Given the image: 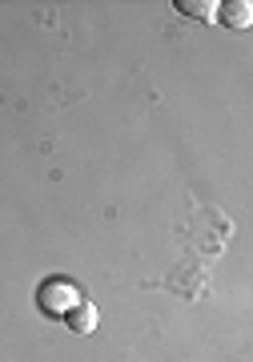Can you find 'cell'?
<instances>
[{
  "mask_svg": "<svg viewBox=\"0 0 253 362\" xmlns=\"http://www.w3.org/2000/svg\"><path fill=\"white\" fill-rule=\"evenodd\" d=\"M173 8H177L181 16H193V21H217V8H221V4H217V0H177Z\"/></svg>",
  "mask_w": 253,
  "mask_h": 362,
  "instance_id": "cell-3",
  "label": "cell"
},
{
  "mask_svg": "<svg viewBox=\"0 0 253 362\" xmlns=\"http://www.w3.org/2000/svg\"><path fill=\"white\" fill-rule=\"evenodd\" d=\"M217 21L229 25V28H249L253 25V4L249 0H229V4L217 8Z\"/></svg>",
  "mask_w": 253,
  "mask_h": 362,
  "instance_id": "cell-2",
  "label": "cell"
},
{
  "mask_svg": "<svg viewBox=\"0 0 253 362\" xmlns=\"http://www.w3.org/2000/svg\"><path fill=\"white\" fill-rule=\"evenodd\" d=\"M64 322H69L73 334H93V330H97V306H93L89 298H81L73 310L64 314Z\"/></svg>",
  "mask_w": 253,
  "mask_h": 362,
  "instance_id": "cell-1",
  "label": "cell"
}]
</instances>
